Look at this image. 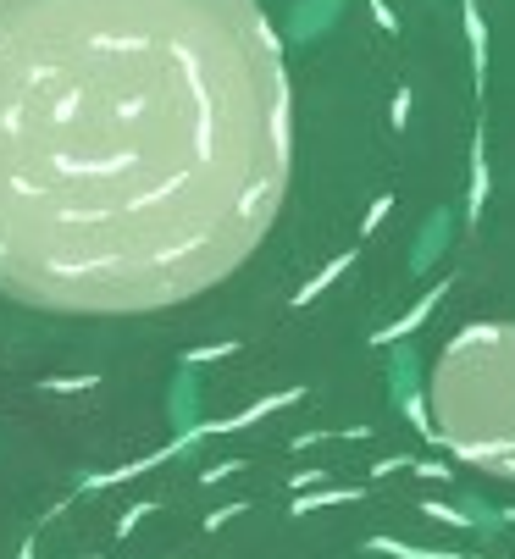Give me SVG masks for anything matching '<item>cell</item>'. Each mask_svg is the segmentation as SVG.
Instances as JSON below:
<instances>
[{"mask_svg": "<svg viewBox=\"0 0 515 559\" xmlns=\"http://www.w3.org/2000/svg\"><path fill=\"white\" fill-rule=\"evenodd\" d=\"M432 427L466 465L515 482V322H471L432 360Z\"/></svg>", "mask_w": 515, "mask_h": 559, "instance_id": "2", "label": "cell"}, {"mask_svg": "<svg viewBox=\"0 0 515 559\" xmlns=\"http://www.w3.org/2000/svg\"><path fill=\"white\" fill-rule=\"evenodd\" d=\"M294 167L261 0H0V294L150 316L266 244Z\"/></svg>", "mask_w": 515, "mask_h": 559, "instance_id": "1", "label": "cell"}]
</instances>
